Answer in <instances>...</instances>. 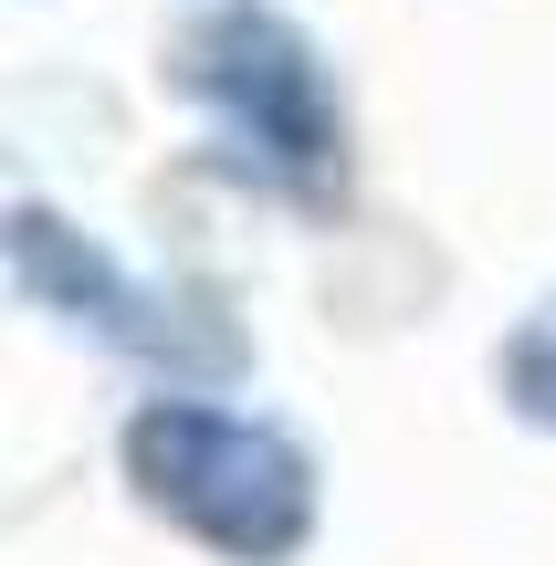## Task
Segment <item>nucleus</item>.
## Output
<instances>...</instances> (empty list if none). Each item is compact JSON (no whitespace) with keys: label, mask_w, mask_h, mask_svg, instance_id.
Instances as JSON below:
<instances>
[{"label":"nucleus","mask_w":556,"mask_h":566,"mask_svg":"<svg viewBox=\"0 0 556 566\" xmlns=\"http://www.w3.org/2000/svg\"><path fill=\"white\" fill-rule=\"evenodd\" d=\"M179 84L221 116V137L242 158H263L273 179H326L336 158V95L315 74V42L284 32V21L242 11V21H210V32L179 42Z\"/></svg>","instance_id":"obj_2"},{"label":"nucleus","mask_w":556,"mask_h":566,"mask_svg":"<svg viewBox=\"0 0 556 566\" xmlns=\"http://www.w3.org/2000/svg\"><path fill=\"white\" fill-rule=\"evenodd\" d=\"M126 472L137 493L168 514L179 535L242 556V566H284L315 535V472L284 430L242 420V409H200V399H147L126 420Z\"/></svg>","instance_id":"obj_1"},{"label":"nucleus","mask_w":556,"mask_h":566,"mask_svg":"<svg viewBox=\"0 0 556 566\" xmlns=\"http://www.w3.org/2000/svg\"><path fill=\"white\" fill-rule=\"evenodd\" d=\"M504 399H515L525 420L556 430V304H536V315H525V336L504 346Z\"/></svg>","instance_id":"obj_3"}]
</instances>
